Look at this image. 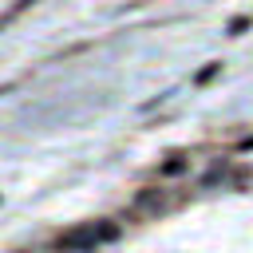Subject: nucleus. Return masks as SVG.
I'll return each mask as SVG.
<instances>
[{
	"instance_id": "f257e3e1",
	"label": "nucleus",
	"mask_w": 253,
	"mask_h": 253,
	"mask_svg": "<svg viewBox=\"0 0 253 253\" xmlns=\"http://www.w3.org/2000/svg\"><path fill=\"white\" fill-rule=\"evenodd\" d=\"M95 245H99L95 225H75V229H63L55 237V253H91Z\"/></svg>"
},
{
	"instance_id": "f03ea898",
	"label": "nucleus",
	"mask_w": 253,
	"mask_h": 253,
	"mask_svg": "<svg viewBox=\"0 0 253 253\" xmlns=\"http://www.w3.org/2000/svg\"><path fill=\"white\" fill-rule=\"evenodd\" d=\"M134 206H138V210H162L166 202H162V194H158V190H142Z\"/></svg>"
},
{
	"instance_id": "7ed1b4c3",
	"label": "nucleus",
	"mask_w": 253,
	"mask_h": 253,
	"mask_svg": "<svg viewBox=\"0 0 253 253\" xmlns=\"http://www.w3.org/2000/svg\"><path fill=\"white\" fill-rule=\"evenodd\" d=\"M182 170H186V154H170L162 162V174H182Z\"/></svg>"
},
{
	"instance_id": "20e7f679",
	"label": "nucleus",
	"mask_w": 253,
	"mask_h": 253,
	"mask_svg": "<svg viewBox=\"0 0 253 253\" xmlns=\"http://www.w3.org/2000/svg\"><path fill=\"white\" fill-rule=\"evenodd\" d=\"M95 233H99V241H115L119 237V225L115 221H95Z\"/></svg>"
},
{
	"instance_id": "39448f33",
	"label": "nucleus",
	"mask_w": 253,
	"mask_h": 253,
	"mask_svg": "<svg viewBox=\"0 0 253 253\" xmlns=\"http://www.w3.org/2000/svg\"><path fill=\"white\" fill-rule=\"evenodd\" d=\"M217 71H221V63H206V67L198 71V83H210V79H213Z\"/></svg>"
},
{
	"instance_id": "423d86ee",
	"label": "nucleus",
	"mask_w": 253,
	"mask_h": 253,
	"mask_svg": "<svg viewBox=\"0 0 253 253\" xmlns=\"http://www.w3.org/2000/svg\"><path fill=\"white\" fill-rule=\"evenodd\" d=\"M245 28H249V16H237V20H233V24H229V36H241V32H245Z\"/></svg>"
},
{
	"instance_id": "0eeeda50",
	"label": "nucleus",
	"mask_w": 253,
	"mask_h": 253,
	"mask_svg": "<svg viewBox=\"0 0 253 253\" xmlns=\"http://www.w3.org/2000/svg\"><path fill=\"white\" fill-rule=\"evenodd\" d=\"M241 150H253V138H241Z\"/></svg>"
}]
</instances>
